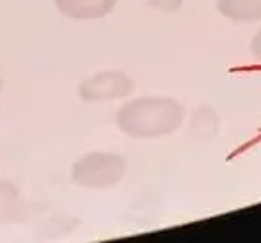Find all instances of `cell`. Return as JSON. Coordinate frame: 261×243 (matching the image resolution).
<instances>
[{"label": "cell", "instance_id": "1", "mask_svg": "<svg viewBox=\"0 0 261 243\" xmlns=\"http://www.w3.org/2000/svg\"><path fill=\"white\" fill-rule=\"evenodd\" d=\"M183 124V104L171 96H138L116 112V128L132 140L165 138Z\"/></svg>", "mask_w": 261, "mask_h": 243}, {"label": "cell", "instance_id": "2", "mask_svg": "<svg viewBox=\"0 0 261 243\" xmlns=\"http://www.w3.org/2000/svg\"><path fill=\"white\" fill-rule=\"evenodd\" d=\"M126 177L124 157L112 151H91L71 167V180L87 191L114 188Z\"/></svg>", "mask_w": 261, "mask_h": 243}, {"label": "cell", "instance_id": "3", "mask_svg": "<svg viewBox=\"0 0 261 243\" xmlns=\"http://www.w3.org/2000/svg\"><path fill=\"white\" fill-rule=\"evenodd\" d=\"M134 90V80L124 71H98L91 77L83 78L79 85V98L89 104H102L124 100Z\"/></svg>", "mask_w": 261, "mask_h": 243}, {"label": "cell", "instance_id": "4", "mask_svg": "<svg viewBox=\"0 0 261 243\" xmlns=\"http://www.w3.org/2000/svg\"><path fill=\"white\" fill-rule=\"evenodd\" d=\"M61 16L77 22L102 20L114 12L118 0H53Z\"/></svg>", "mask_w": 261, "mask_h": 243}, {"label": "cell", "instance_id": "5", "mask_svg": "<svg viewBox=\"0 0 261 243\" xmlns=\"http://www.w3.org/2000/svg\"><path fill=\"white\" fill-rule=\"evenodd\" d=\"M216 10L238 24L261 22V0H216Z\"/></svg>", "mask_w": 261, "mask_h": 243}, {"label": "cell", "instance_id": "6", "mask_svg": "<svg viewBox=\"0 0 261 243\" xmlns=\"http://www.w3.org/2000/svg\"><path fill=\"white\" fill-rule=\"evenodd\" d=\"M24 216V198L10 180H0V226Z\"/></svg>", "mask_w": 261, "mask_h": 243}, {"label": "cell", "instance_id": "7", "mask_svg": "<svg viewBox=\"0 0 261 243\" xmlns=\"http://www.w3.org/2000/svg\"><path fill=\"white\" fill-rule=\"evenodd\" d=\"M191 124H193L191 129L196 133V138L198 140L200 138L206 140V138L214 136L218 131V116L214 114L210 108H200V110H196V114Z\"/></svg>", "mask_w": 261, "mask_h": 243}, {"label": "cell", "instance_id": "8", "mask_svg": "<svg viewBox=\"0 0 261 243\" xmlns=\"http://www.w3.org/2000/svg\"><path fill=\"white\" fill-rule=\"evenodd\" d=\"M153 10L163 14H175L183 8V0H145Z\"/></svg>", "mask_w": 261, "mask_h": 243}, {"label": "cell", "instance_id": "9", "mask_svg": "<svg viewBox=\"0 0 261 243\" xmlns=\"http://www.w3.org/2000/svg\"><path fill=\"white\" fill-rule=\"evenodd\" d=\"M251 53H253V57L261 63V30H257L255 36L251 38Z\"/></svg>", "mask_w": 261, "mask_h": 243}, {"label": "cell", "instance_id": "10", "mask_svg": "<svg viewBox=\"0 0 261 243\" xmlns=\"http://www.w3.org/2000/svg\"><path fill=\"white\" fill-rule=\"evenodd\" d=\"M0 92H2V77H0Z\"/></svg>", "mask_w": 261, "mask_h": 243}]
</instances>
